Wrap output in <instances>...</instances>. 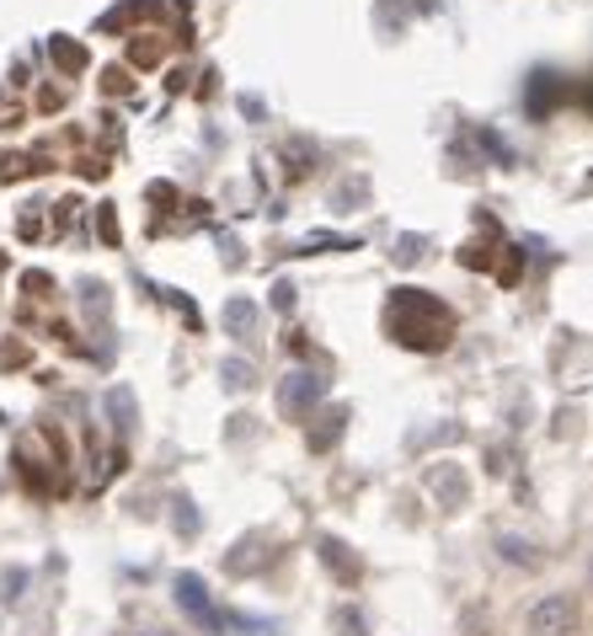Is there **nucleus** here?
Wrapping results in <instances>:
<instances>
[{
  "label": "nucleus",
  "mask_w": 593,
  "mask_h": 636,
  "mask_svg": "<svg viewBox=\"0 0 593 636\" xmlns=\"http://www.w3.org/2000/svg\"><path fill=\"white\" fill-rule=\"evenodd\" d=\"M385 321H391V337H401L406 348H444L455 332L449 305H438L428 289H391Z\"/></svg>",
  "instance_id": "obj_1"
},
{
  "label": "nucleus",
  "mask_w": 593,
  "mask_h": 636,
  "mask_svg": "<svg viewBox=\"0 0 593 636\" xmlns=\"http://www.w3.org/2000/svg\"><path fill=\"white\" fill-rule=\"evenodd\" d=\"M529 636H572L578 632V604L572 594H546L535 599V610H529Z\"/></svg>",
  "instance_id": "obj_2"
},
{
  "label": "nucleus",
  "mask_w": 593,
  "mask_h": 636,
  "mask_svg": "<svg viewBox=\"0 0 593 636\" xmlns=\"http://www.w3.org/2000/svg\"><path fill=\"white\" fill-rule=\"evenodd\" d=\"M321 375H311V369H294L283 386H278V406H283V417H305L311 406L321 401Z\"/></svg>",
  "instance_id": "obj_3"
},
{
  "label": "nucleus",
  "mask_w": 593,
  "mask_h": 636,
  "mask_svg": "<svg viewBox=\"0 0 593 636\" xmlns=\"http://www.w3.org/2000/svg\"><path fill=\"white\" fill-rule=\"evenodd\" d=\"M428 492H434L444 509H466L471 481H466V471H460L455 460H444V466H434V471H428Z\"/></svg>",
  "instance_id": "obj_4"
},
{
  "label": "nucleus",
  "mask_w": 593,
  "mask_h": 636,
  "mask_svg": "<svg viewBox=\"0 0 593 636\" xmlns=\"http://www.w3.org/2000/svg\"><path fill=\"white\" fill-rule=\"evenodd\" d=\"M177 604H182L188 615H198V621H214V610H209V589H203V578H198V572H182V578H177Z\"/></svg>",
  "instance_id": "obj_5"
},
{
  "label": "nucleus",
  "mask_w": 593,
  "mask_h": 636,
  "mask_svg": "<svg viewBox=\"0 0 593 636\" xmlns=\"http://www.w3.org/2000/svg\"><path fill=\"white\" fill-rule=\"evenodd\" d=\"M225 332H231V337H251V332H257V300L236 294V300L225 305Z\"/></svg>",
  "instance_id": "obj_6"
},
{
  "label": "nucleus",
  "mask_w": 593,
  "mask_h": 636,
  "mask_svg": "<svg viewBox=\"0 0 593 636\" xmlns=\"http://www.w3.org/2000/svg\"><path fill=\"white\" fill-rule=\"evenodd\" d=\"M497 551H503V561H514V567H535V546L529 540H518V535H497Z\"/></svg>",
  "instance_id": "obj_7"
},
{
  "label": "nucleus",
  "mask_w": 593,
  "mask_h": 636,
  "mask_svg": "<svg viewBox=\"0 0 593 636\" xmlns=\"http://www.w3.org/2000/svg\"><path fill=\"white\" fill-rule=\"evenodd\" d=\"M220 380H225V391H251V380H257V375H251V364L225 358V364H220Z\"/></svg>",
  "instance_id": "obj_8"
},
{
  "label": "nucleus",
  "mask_w": 593,
  "mask_h": 636,
  "mask_svg": "<svg viewBox=\"0 0 593 636\" xmlns=\"http://www.w3.org/2000/svg\"><path fill=\"white\" fill-rule=\"evenodd\" d=\"M343 423H348V406L326 412V428H321V434L311 438V449H332V444H337V434H343Z\"/></svg>",
  "instance_id": "obj_9"
},
{
  "label": "nucleus",
  "mask_w": 593,
  "mask_h": 636,
  "mask_svg": "<svg viewBox=\"0 0 593 636\" xmlns=\"http://www.w3.org/2000/svg\"><path fill=\"white\" fill-rule=\"evenodd\" d=\"M423 246H428V236H395V263L401 268H412V263H423Z\"/></svg>",
  "instance_id": "obj_10"
},
{
  "label": "nucleus",
  "mask_w": 593,
  "mask_h": 636,
  "mask_svg": "<svg viewBox=\"0 0 593 636\" xmlns=\"http://www.w3.org/2000/svg\"><path fill=\"white\" fill-rule=\"evenodd\" d=\"M108 412H113V417H119V428H134V397H128V391H108Z\"/></svg>",
  "instance_id": "obj_11"
},
{
  "label": "nucleus",
  "mask_w": 593,
  "mask_h": 636,
  "mask_svg": "<svg viewBox=\"0 0 593 636\" xmlns=\"http://www.w3.org/2000/svg\"><path fill=\"white\" fill-rule=\"evenodd\" d=\"M273 305H278V311H289V305H294V283H278V289H273Z\"/></svg>",
  "instance_id": "obj_12"
}]
</instances>
